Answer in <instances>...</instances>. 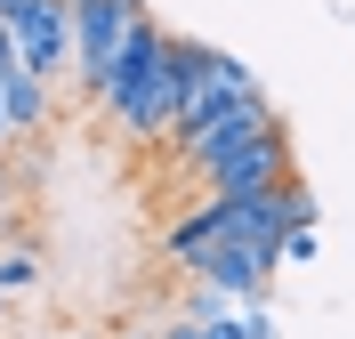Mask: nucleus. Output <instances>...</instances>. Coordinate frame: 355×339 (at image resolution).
<instances>
[{"instance_id": "obj_1", "label": "nucleus", "mask_w": 355, "mask_h": 339, "mask_svg": "<svg viewBox=\"0 0 355 339\" xmlns=\"http://www.w3.org/2000/svg\"><path fill=\"white\" fill-rule=\"evenodd\" d=\"M178 33L170 24H137L130 33V49H121V57H113V73L105 81H97V105L113 113V130L130 137V146H154V137H170L178 121H186V81H178Z\"/></svg>"}, {"instance_id": "obj_2", "label": "nucleus", "mask_w": 355, "mask_h": 339, "mask_svg": "<svg viewBox=\"0 0 355 339\" xmlns=\"http://www.w3.org/2000/svg\"><path fill=\"white\" fill-rule=\"evenodd\" d=\"M275 130V105L266 97H234V89H202L194 105H186V121L170 130V154L186 162V170H210L218 154H234V146H250V137Z\"/></svg>"}, {"instance_id": "obj_3", "label": "nucleus", "mask_w": 355, "mask_h": 339, "mask_svg": "<svg viewBox=\"0 0 355 339\" xmlns=\"http://www.w3.org/2000/svg\"><path fill=\"white\" fill-rule=\"evenodd\" d=\"M291 178H299V170H291V130H283V121H275L266 137H250V146H234V154H218L210 170H202V186H210V194H226V202L283 194Z\"/></svg>"}, {"instance_id": "obj_4", "label": "nucleus", "mask_w": 355, "mask_h": 339, "mask_svg": "<svg viewBox=\"0 0 355 339\" xmlns=\"http://www.w3.org/2000/svg\"><path fill=\"white\" fill-rule=\"evenodd\" d=\"M154 17L146 0H81L73 8V73H81V89H97L113 73V57L130 49V33Z\"/></svg>"}, {"instance_id": "obj_5", "label": "nucleus", "mask_w": 355, "mask_h": 339, "mask_svg": "<svg viewBox=\"0 0 355 339\" xmlns=\"http://www.w3.org/2000/svg\"><path fill=\"white\" fill-rule=\"evenodd\" d=\"M275 267H283V243H210L186 275L210 283V291H226V299H243V307H259V291L275 283Z\"/></svg>"}, {"instance_id": "obj_6", "label": "nucleus", "mask_w": 355, "mask_h": 339, "mask_svg": "<svg viewBox=\"0 0 355 339\" xmlns=\"http://www.w3.org/2000/svg\"><path fill=\"white\" fill-rule=\"evenodd\" d=\"M210 243H226V218H218V194H210V202L202 210H186V218L170 226V243H162V259H170V267H194L202 250Z\"/></svg>"}, {"instance_id": "obj_7", "label": "nucleus", "mask_w": 355, "mask_h": 339, "mask_svg": "<svg viewBox=\"0 0 355 339\" xmlns=\"http://www.w3.org/2000/svg\"><path fill=\"white\" fill-rule=\"evenodd\" d=\"M0 105H8L17 137H33L49 121V81H41V73H17V81H0Z\"/></svg>"}, {"instance_id": "obj_8", "label": "nucleus", "mask_w": 355, "mask_h": 339, "mask_svg": "<svg viewBox=\"0 0 355 339\" xmlns=\"http://www.w3.org/2000/svg\"><path fill=\"white\" fill-rule=\"evenodd\" d=\"M41 283V250L33 243H0V291H33Z\"/></svg>"}, {"instance_id": "obj_9", "label": "nucleus", "mask_w": 355, "mask_h": 339, "mask_svg": "<svg viewBox=\"0 0 355 339\" xmlns=\"http://www.w3.org/2000/svg\"><path fill=\"white\" fill-rule=\"evenodd\" d=\"M307 259H323L315 226H291V234H283V267H307Z\"/></svg>"}, {"instance_id": "obj_10", "label": "nucleus", "mask_w": 355, "mask_h": 339, "mask_svg": "<svg viewBox=\"0 0 355 339\" xmlns=\"http://www.w3.org/2000/svg\"><path fill=\"white\" fill-rule=\"evenodd\" d=\"M283 218H291V226H315V194H307V186H299V178L283 186Z\"/></svg>"}, {"instance_id": "obj_11", "label": "nucleus", "mask_w": 355, "mask_h": 339, "mask_svg": "<svg viewBox=\"0 0 355 339\" xmlns=\"http://www.w3.org/2000/svg\"><path fill=\"white\" fill-rule=\"evenodd\" d=\"M243 339H275V315L266 307H243Z\"/></svg>"}, {"instance_id": "obj_12", "label": "nucleus", "mask_w": 355, "mask_h": 339, "mask_svg": "<svg viewBox=\"0 0 355 339\" xmlns=\"http://www.w3.org/2000/svg\"><path fill=\"white\" fill-rule=\"evenodd\" d=\"M65 8H81V0H65Z\"/></svg>"}, {"instance_id": "obj_13", "label": "nucleus", "mask_w": 355, "mask_h": 339, "mask_svg": "<svg viewBox=\"0 0 355 339\" xmlns=\"http://www.w3.org/2000/svg\"><path fill=\"white\" fill-rule=\"evenodd\" d=\"M0 299H8V291H0Z\"/></svg>"}]
</instances>
